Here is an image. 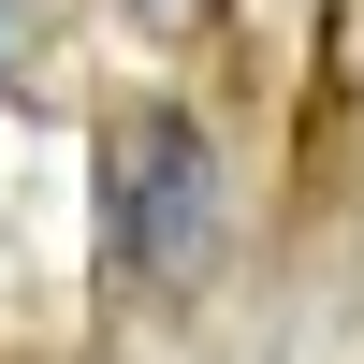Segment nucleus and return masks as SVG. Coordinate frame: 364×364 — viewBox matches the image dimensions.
<instances>
[{
    "mask_svg": "<svg viewBox=\"0 0 364 364\" xmlns=\"http://www.w3.org/2000/svg\"><path fill=\"white\" fill-rule=\"evenodd\" d=\"M204 233H219L204 132H190V117H132V146H117V262L175 277V262H204Z\"/></svg>",
    "mask_w": 364,
    "mask_h": 364,
    "instance_id": "f257e3e1",
    "label": "nucleus"
}]
</instances>
